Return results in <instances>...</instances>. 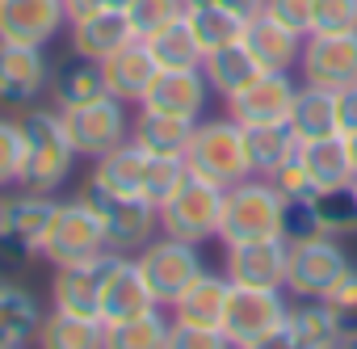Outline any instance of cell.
Instances as JSON below:
<instances>
[{"label":"cell","instance_id":"1","mask_svg":"<svg viewBox=\"0 0 357 349\" xmlns=\"http://www.w3.org/2000/svg\"><path fill=\"white\" fill-rule=\"evenodd\" d=\"M22 131H26V172L22 186L55 194L76 168V147L68 139V126L55 105H26L22 110Z\"/></svg>","mask_w":357,"mask_h":349},{"label":"cell","instance_id":"2","mask_svg":"<svg viewBox=\"0 0 357 349\" xmlns=\"http://www.w3.org/2000/svg\"><path fill=\"white\" fill-rule=\"evenodd\" d=\"M185 168L194 172V177L219 186V190H231L236 181L252 177L244 126L231 114H223V118H198L194 135H190V147H185Z\"/></svg>","mask_w":357,"mask_h":349},{"label":"cell","instance_id":"3","mask_svg":"<svg viewBox=\"0 0 357 349\" xmlns=\"http://www.w3.org/2000/svg\"><path fill=\"white\" fill-rule=\"evenodd\" d=\"M282 194L269 177H244L223 194V228L219 244H244V240H265L282 236Z\"/></svg>","mask_w":357,"mask_h":349},{"label":"cell","instance_id":"4","mask_svg":"<svg viewBox=\"0 0 357 349\" xmlns=\"http://www.w3.org/2000/svg\"><path fill=\"white\" fill-rule=\"evenodd\" d=\"M223 194L219 186L202 181V177H190L172 190L168 202H160V236H172V240H190V244H206V240H219V228H223Z\"/></svg>","mask_w":357,"mask_h":349},{"label":"cell","instance_id":"5","mask_svg":"<svg viewBox=\"0 0 357 349\" xmlns=\"http://www.w3.org/2000/svg\"><path fill=\"white\" fill-rule=\"evenodd\" d=\"M109 253V236H105V219L101 211L80 194L72 202H59V215L43 240V261L51 269L59 265H76V261H93Z\"/></svg>","mask_w":357,"mask_h":349},{"label":"cell","instance_id":"6","mask_svg":"<svg viewBox=\"0 0 357 349\" xmlns=\"http://www.w3.org/2000/svg\"><path fill=\"white\" fill-rule=\"evenodd\" d=\"M353 269V257L344 253L340 236H311L294 240L286 257V295L290 299H328L332 286Z\"/></svg>","mask_w":357,"mask_h":349},{"label":"cell","instance_id":"7","mask_svg":"<svg viewBox=\"0 0 357 349\" xmlns=\"http://www.w3.org/2000/svg\"><path fill=\"white\" fill-rule=\"evenodd\" d=\"M139 261V274L147 278L151 295L160 307H172L181 299L202 274H206V261H202V244H190V240H172V236H155L151 244H143L135 253Z\"/></svg>","mask_w":357,"mask_h":349},{"label":"cell","instance_id":"8","mask_svg":"<svg viewBox=\"0 0 357 349\" xmlns=\"http://www.w3.org/2000/svg\"><path fill=\"white\" fill-rule=\"evenodd\" d=\"M63 126H68V139L76 147L80 160H101L105 151H114L118 143L130 139V114H126V101L101 93L84 105H72V110H59Z\"/></svg>","mask_w":357,"mask_h":349},{"label":"cell","instance_id":"9","mask_svg":"<svg viewBox=\"0 0 357 349\" xmlns=\"http://www.w3.org/2000/svg\"><path fill=\"white\" fill-rule=\"evenodd\" d=\"M84 198L101 211L105 219V236H109V253H122V257H135L143 244H151L160 236V211L139 198V194H105L97 190L93 181L84 186Z\"/></svg>","mask_w":357,"mask_h":349},{"label":"cell","instance_id":"10","mask_svg":"<svg viewBox=\"0 0 357 349\" xmlns=\"http://www.w3.org/2000/svg\"><path fill=\"white\" fill-rule=\"evenodd\" d=\"M290 311V295L286 290H261V286H231L227 311H223V332L236 349L257 345L261 336H269L273 328L286 324Z\"/></svg>","mask_w":357,"mask_h":349},{"label":"cell","instance_id":"11","mask_svg":"<svg viewBox=\"0 0 357 349\" xmlns=\"http://www.w3.org/2000/svg\"><path fill=\"white\" fill-rule=\"evenodd\" d=\"M286 257H290V240L286 236L223 244V274L231 278V286L286 290Z\"/></svg>","mask_w":357,"mask_h":349},{"label":"cell","instance_id":"12","mask_svg":"<svg viewBox=\"0 0 357 349\" xmlns=\"http://www.w3.org/2000/svg\"><path fill=\"white\" fill-rule=\"evenodd\" d=\"M59 215V198L43 190L17 186V194L0 198V240L26 248L30 257H43V240Z\"/></svg>","mask_w":357,"mask_h":349},{"label":"cell","instance_id":"13","mask_svg":"<svg viewBox=\"0 0 357 349\" xmlns=\"http://www.w3.org/2000/svg\"><path fill=\"white\" fill-rule=\"evenodd\" d=\"M118 257L122 253H101L93 261L59 265L55 278H51V307L101 320V295H105V282H109V269H114Z\"/></svg>","mask_w":357,"mask_h":349},{"label":"cell","instance_id":"14","mask_svg":"<svg viewBox=\"0 0 357 349\" xmlns=\"http://www.w3.org/2000/svg\"><path fill=\"white\" fill-rule=\"evenodd\" d=\"M298 72L307 84H319L332 93L357 84V30L353 34H307Z\"/></svg>","mask_w":357,"mask_h":349},{"label":"cell","instance_id":"15","mask_svg":"<svg viewBox=\"0 0 357 349\" xmlns=\"http://www.w3.org/2000/svg\"><path fill=\"white\" fill-rule=\"evenodd\" d=\"M68 30V0H0V38L51 47Z\"/></svg>","mask_w":357,"mask_h":349},{"label":"cell","instance_id":"16","mask_svg":"<svg viewBox=\"0 0 357 349\" xmlns=\"http://www.w3.org/2000/svg\"><path fill=\"white\" fill-rule=\"evenodd\" d=\"M47 89H51L47 47H22L0 38V101L26 110V105H38Z\"/></svg>","mask_w":357,"mask_h":349},{"label":"cell","instance_id":"17","mask_svg":"<svg viewBox=\"0 0 357 349\" xmlns=\"http://www.w3.org/2000/svg\"><path fill=\"white\" fill-rule=\"evenodd\" d=\"M294 93H298V84L290 72H261L244 93H236L227 101V114L240 126H282V122H290Z\"/></svg>","mask_w":357,"mask_h":349},{"label":"cell","instance_id":"18","mask_svg":"<svg viewBox=\"0 0 357 349\" xmlns=\"http://www.w3.org/2000/svg\"><path fill=\"white\" fill-rule=\"evenodd\" d=\"M211 84L202 76V68H160L151 89L143 93V110H160V114H176V118H206V105H211Z\"/></svg>","mask_w":357,"mask_h":349},{"label":"cell","instance_id":"19","mask_svg":"<svg viewBox=\"0 0 357 349\" xmlns=\"http://www.w3.org/2000/svg\"><path fill=\"white\" fill-rule=\"evenodd\" d=\"M303 43H307V34L282 26L269 13L248 17V26H244V47L252 51V59L265 72H294L298 59H303Z\"/></svg>","mask_w":357,"mask_h":349},{"label":"cell","instance_id":"20","mask_svg":"<svg viewBox=\"0 0 357 349\" xmlns=\"http://www.w3.org/2000/svg\"><path fill=\"white\" fill-rule=\"evenodd\" d=\"M155 72H160V64H155V55H151V47H147L143 38L126 43L122 51H114V55L101 64L105 93L118 97V101H126V105H139V101H143V93L151 89Z\"/></svg>","mask_w":357,"mask_h":349},{"label":"cell","instance_id":"21","mask_svg":"<svg viewBox=\"0 0 357 349\" xmlns=\"http://www.w3.org/2000/svg\"><path fill=\"white\" fill-rule=\"evenodd\" d=\"M155 303L147 278L139 274V261L135 257H118L114 269H109V282H105V295H101V324H122V320H135V315H147Z\"/></svg>","mask_w":357,"mask_h":349},{"label":"cell","instance_id":"22","mask_svg":"<svg viewBox=\"0 0 357 349\" xmlns=\"http://www.w3.org/2000/svg\"><path fill=\"white\" fill-rule=\"evenodd\" d=\"M298 160H303V168H307L315 194L357 181V160H353V147H349L344 135H324V139L298 143Z\"/></svg>","mask_w":357,"mask_h":349},{"label":"cell","instance_id":"23","mask_svg":"<svg viewBox=\"0 0 357 349\" xmlns=\"http://www.w3.org/2000/svg\"><path fill=\"white\" fill-rule=\"evenodd\" d=\"M43 315H47V307L38 303L34 290L0 278V349H26V345H34L38 328H43Z\"/></svg>","mask_w":357,"mask_h":349},{"label":"cell","instance_id":"24","mask_svg":"<svg viewBox=\"0 0 357 349\" xmlns=\"http://www.w3.org/2000/svg\"><path fill=\"white\" fill-rule=\"evenodd\" d=\"M231 299V278L223 269H206L181 299L168 307L176 324H198V328H223V311Z\"/></svg>","mask_w":357,"mask_h":349},{"label":"cell","instance_id":"25","mask_svg":"<svg viewBox=\"0 0 357 349\" xmlns=\"http://www.w3.org/2000/svg\"><path fill=\"white\" fill-rule=\"evenodd\" d=\"M68 38H72V51L84 55V59H97L105 64L114 51H122L126 43H135V26L126 13H97V17H84V22H72L68 26Z\"/></svg>","mask_w":357,"mask_h":349},{"label":"cell","instance_id":"26","mask_svg":"<svg viewBox=\"0 0 357 349\" xmlns=\"http://www.w3.org/2000/svg\"><path fill=\"white\" fill-rule=\"evenodd\" d=\"M194 122L190 118H176V114H160V110H143L130 118V139L147 151V156H181L190 147Z\"/></svg>","mask_w":357,"mask_h":349},{"label":"cell","instance_id":"27","mask_svg":"<svg viewBox=\"0 0 357 349\" xmlns=\"http://www.w3.org/2000/svg\"><path fill=\"white\" fill-rule=\"evenodd\" d=\"M147 151L135 143V139H126V143H118L114 151H105L101 160H93V186L97 190H105V194H139L143 198V172H147Z\"/></svg>","mask_w":357,"mask_h":349},{"label":"cell","instance_id":"28","mask_svg":"<svg viewBox=\"0 0 357 349\" xmlns=\"http://www.w3.org/2000/svg\"><path fill=\"white\" fill-rule=\"evenodd\" d=\"M261 72H265V68L252 59V51H248L244 43H231V47H219V51L202 55V76H206L211 93L223 97V101H231L236 93H244Z\"/></svg>","mask_w":357,"mask_h":349},{"label":"cell","instance_id":"29","mask_svg":"<svg viewBox=\"0 0 357 349\" xmlns=\"http://www.w3.org/2000/svg\"><path fill=\"white\" fill-rule=\"evenodd\" d=\"M286 328L298 349H328V345H340V336H344L340 315L324 299H290Z\"/></svg>","mask_w":357,"mask_h":349},{"label":"cell","instance_id":"30","mask_svg":"<svg viewBox=\"0 0 357 349\" xmlns=\"http://www.w3.org/2000/svg\"><path fill=\"white\" fill-rule=\"evenodd\" d=\"M47 93H51V105L55 110H72V105H84V101L101 97L105 93L101 64L72 51V59H63L59 68H51V89Z\"/></svg>","mask_w":357,"mask_h":349},{"label":"cell","instance_id":"31","mask_svg":"<svg viewBox=\"0 0 357 349\" xmlns=\"http://www.w3.org/2000/svg\"><path fill=\"white\" fill-rule=\"evenodd\" d=\"M38 349H105V324L93 315H72L51 307L38 328Z\"/></svg>","mask_w":357,"mask_h":349},{"label":"cell","instance_id":"32","mask_svg":"<svg viewBox=\"0 0 357 349\" xmlns=\"http://www.w3.org/2000/svg\"><path fill=\"white\" fill-rule=\"evenodd\" d=\"M290 131H294L298 143L336 135V93L303 80L298 93H294V105H290Z\"/></svg>","mask_w":357,"mask_h":349},{"label":"cell","instance_id":"33","mask_svg":"<svg viewBox=\"0 0 357 349\" xmlns=\"http://www.w3.org/2000/svg\"><path fill=\"white\" fill-rule=\"evenodd\" d=\"M185 22L202 47V55L219 51V47H231V43H244V17L215 5V0H194V5H185Z\"/></svg>","mask_w":357,"mask_h":349},{"label":"cell","instance_id":"34","mask_svg":"<svg viewBox=\"0 0 357 349\" xmlns=\"http://www.w3.org/2000/svg\"><path fill=\"white\" fill-rule=\"evenodd\" d=\"M248 135V168L257 177H273L282 164H290L298 156V139L290 131V122L282 126H244Z\"/></svg>","mask_w":357,"mask_h":349},{"label":"cell","instance_id":"35","mask_svg":"<svg viewBox=\"0 0 357 349\" xmlns=\"http://www.w3.org/2000/svg\"><path fill=\"white\" fill-rule=\"evenodd\" d=\"M168 332H172V315H164V307H151L147 315L105 324V349H164Z\"/></svg>","mask_w":357,"mask_h":349},{"label":"cell","instance_id":"36","mask_svg":"<svg viewBox=\"0 0 357 349\" xmlns=\"http://www.w3.org/2000/svg\"><path fill=\"white\" fill-rule=\"evenodd\" d=\"M143 43L151 47V55H155L160 68H202V47H198V38H194V30H190L185 17H176L172 26L155 30Z\"/></svg>","mask_w":357,"mask_h":349},{"label":"cell","instance_id":"37","mask_svg":"<svg viewBox=\"0 0 357 349\" xmlns=\"http://www.w3.org/2000/svg\"><path fill=\"white\" fill-rule=\"evenodd\" d=\"M315 215H319V232L328 236H357V190L353 186H336V190H319L315 198Z\"/></svg>","mask_w":357,"mask_h":349},{"label":"cell","instance_id":"38","mask_svg":"<svg viewBox=\"0 0 357 349\" xmlns=\"http://www.w3.org/2000/svg\"><path fill=\"white\" fill-rule=\"evenodd\" d=\"M185 177H190V168H185L181 156H151L147 160V172H143V198L160 211V202H168L172 190L181 186Z\"/></svg>","mask_w":357,"mask_h":349},{"label":"cell","instance_id":"39","mask_svg":"<svg viewBox=\"0 0 357 349\" xmlns=\"http://www.w3.org/2000/svg\"><path fill=\"white\" fill-rule=\"evenodd\" d=\"M26 172V131L22 118H0V190L22 186Z\"/></svg>","mask_w":357,"mask_h":349},{"label":"cell","instance_id":"40","mask_svg":"<svg viewBox=\"0 0 357 349\" xmlns=\"http://www.w3.org/2000/svg\"><path fill=\"white\" fill-rule=\"evenodd\" d=\"M126 17H130L139 38H151L155 30L172 26L176 17H185V0H130Z\"/></svg>","mask_w":357,"mask_h":349},{"label":"cell","instance_id":"41","mask_svg":"<svg viewBox=\"0 0 357 349\" xmlns=\"http://www.w3.org/2000/svg\"><path fill=\"white\" fill-rule=\"evenodd\" d=\"M357 30V0H315L311 34H353Z\"/></svg>","mask_w":357,"mask_h":349},{"label":"cell","instance_id":"42","mask_svg":"<svg viewBox=\"0 0 357 349\" xmlns=\"http://www.w3.org/2000/svg\"><path fill=\"white\" fill-rule=\"evenodd\" d=\"M315 198V194H311ZM311 198H286L282 202V236L294 244V240H311L319 236V215H315V202Z\"/></svg>","mask_w":357,"mask_h":349},{"label":"cell","instance_id":"43","mask_svg":"<svg viewBox=\"0 0 357 349\" xmlns=\"http://www.w3.org/2000/svg\"><path fill=\"white\" fill-rule=\"evenodd\" d=\"M164 349H236V345L227 341L223 328H198V324H176L172 320V332H168Z\"/></svg>","mask_w":357,"mask_h":349},{"label":"cell","instance_id":"44","mask_svg":"<svg viewBox=\"0 0 357 349\" xmlns=\"http://www.w3.org/2000/svg\"><path fill=\"white\" fill-rule=\"evenodd\" d=\"M324 303H328V307L340 315L344 332H349V328H357V265H353V269H349V274H344L336 286H332V295H328Z\"/></svg>","mask_w":357,"mask_h":349},{"label":"cell","instance_id":"45","mask_svg":"<svg viewBox=\"0 0 357 349\" xmlns=\"http://www.w3.org/2000/svg\"><path fill=\"white\" fill-rule=\"evenodd\" d=\"M265 13L278 17L282 26L311 34V13H315V0H265Z\"/></svg>","mask_w":357,"mask_h":349},{"label":"cell","instance_id":"46","mask_svg":"<svg viewBox=\"0 0 357 349\" xmlns=\"http://www.w3.org/2000/svg\"><path fill=\"white\" fill-rule=\"evenodd\" d=\"M269 181L278 186V194H282V198H311V194H315V186H311V177H307V168H303V160H298V156H294L290 164H282Z\"/></svg>","mask_w":357,"mask_h":349},{"label":"cell","instance_id":"47","mask_svg":"<svg viewBox=\"0 0 357 349\" xmlns=\"http://www.w3.org/2000/svg\"><path fill=\"white\" fill-rule=\"evenodd\" d=\"M336 135L357 139V84L336 93Z\"/></svg>","mask_w":357,"mask_h":349},{"label":"cell","instance_id":"48","mask_svg":"<svg viewBox=\"0 0 357 349\" xmlns=\"http://www.w3.org/2000/svg\"><path fill=\"white\" fill-rule=\"evenodd\" d=\"M126 5L130 0H68V26L97 17V13H126Z\"/></svg>","mask_w":357,"mask_h":349},{"label":"cell","instance_id":"49","mask_svg":"<svg viewBox=\"0 0 357 349\" xmlns=\"http://www.w3.org/2000/svg\"><path fill=\"white\" fill-rule=\"evenodd\" d=\"M248 349H298V345H294L290 328L282 324V328H273L269 336H261V341H257V345H248Z\"/></svg>","mask_w":357,"mask_h":349},{"label":"cell","instance_id":"50","mask_svg":"<svg viewBox=\"0 0 357 349\" xmlns=\"http://www.w3.org/2000/svg\"><path fill=\"white\" fill-rule=\"evenodd\" d=\"M215 5H223V9H231V13H240L244 22H248V17H257V13H265V0H215Z\"/></svg>","mask_w":357,"mask_h":349},{"label":"cell","instance_id":"51","mask_svg":"<svg viewBox=\"0 0 357 349\" xmlns=\"http://www.w3.org/2000/svg\"><path fill=\"white\" fill-rule=\"evenodd\" d=\"M340 349H357V328H349V332L340 336Z\"/></svg>","mask_w":357,"mask_h":349},{"label":"cell","instance_id":"52","mask_svg":"<svg viewBox=\"0 0 357 349\" xmlns=\"http://www.w3.org/2000/svg\"><path fill=\"white\" fill-rule=\"evenodd\" d=\"M349 147H353V160H357V139H349Z\"/></svg>","mask_w":357,"mask_h":349},{"label":"cell","instance_id":"53","mask_svg":"<svg viewBox=\"0 0 357 349\" xmlns=\"http://www.w3.org/2000/svg\"><path fill=\"white\" fill-rule=\"evenodd\" d=\"M328 349H340V345H328Z\"/></svg>","mask_w":357,"mask_h":349},{"label":"cell","instance_id":"54","mask_svg":"<svg viewBox=\"0 0 357 349\" xmlns=\"http://www.w3.org/2000/svg\"><path fill=\"white\" fill-rule=\"evenodd\" d=\"M185 5H194V0H185Z\"/></svg>","mask_w":357,"mask_h":349},{"label":"cell","instance_id":"55","mask_svg":"<svg viewBox=\"0 0 357 349\" xmlns=\"http://www.w3.org/2000/svg\"><path fill=\"white\" fill-rule=\"evenodd\" d=\"M353 190H357V181H353Z\"/></svg>","mask_w":357,"mask_h":349}]
</instances>
